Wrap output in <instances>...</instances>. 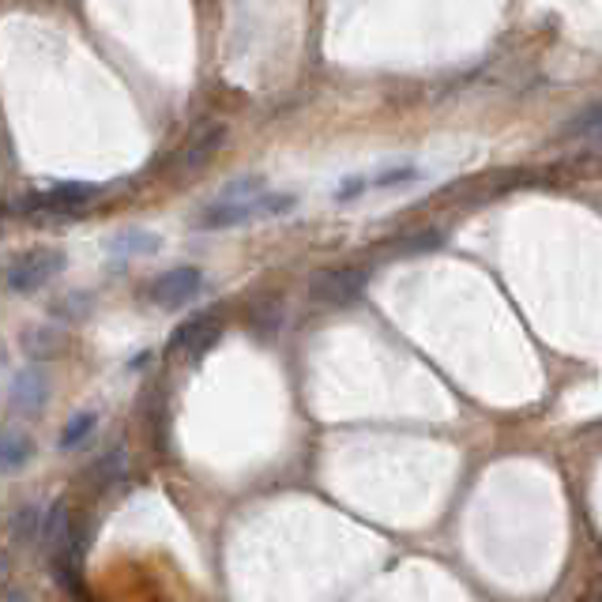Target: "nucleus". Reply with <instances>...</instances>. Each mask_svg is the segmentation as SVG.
Returning <instances> with one entry per match:
<instances>
[{
	"label": "nucleus",
	"mask_w": 602,
	"mask_h": 602,
	"mask_svg": "<svg viewBox=\"0 0 602 602\" xmlns=\"http://www.w3.org/2000/svg\"><path fill=\"white\" fill-rule=\"evenodd\" d=\"M418 173L410 170V166H399V170H388V173H380L377 181H373V185L377 189H396V185H407V181H415Z\"/></svg>",
	"instance_id": "obj_15"
},
{
	"label": "nucleus",
	"mask_w": 602,
	"mask_h": 602,
	"mask_svg": "<svg viewBox=\"0 0 602 602\" xmlns=\"http://www.w3.org/2000/svg\"><path fill=\"white\" fill-rule=\"evenodd\" d=\"M61 268H65V252L45 249L42 245V249H31L12 260V268H8V287H12L15 294H34V290H42Z\"/></svg>",
	"instance_id": "obj_2"
},
{
	"label": "nucleus",
	"mask_w": 602,
	"mask_h": 602,
	"mask_svg": "<svg viewBox=\"0 0 602 602\" xmlns=\"http://www.w3.org/2000/svg\"><path fill=\"white\" fill-rule=\"evenodd\" d=\"M42 538H50L53 558H57V553L68 546V538H72V524H68V508H65V505H53L50 513H45V531H42Z\"/></svg>",
	"instance_id": "obj_10"
},
{
	"label": "nucleus",
	"mask_w": 602,
	"mask_h": 602,
	"mask_svg": "<svg viewBox=\"0 0 602 602\" xmlns=\"http://www.w3.org/2000/svg\"><path fill=\"white\" fill-rule=\"evenodd\" d=\"M218 143H223V129H218V125H204V129L193 132V140H189L185 148H181V154H178V170H181V173L200 170V166H204V162L218 151Z\"/></svg>",
	"instance_id": "obj_8"
},
{
	"label": "nucleus",
	"mask_w": 602,
	"mask_h": 602,
	"mask_svg": "<svg viewBox=\"0 0 602 602\" xmlns=\"http://www.w3.org/2000/svg\"><path fill=\"white\" fill-rule=\"evenodd\" d=\"M45 531V513L39 505H23L12 519V538L15 542H34Z\"/></svg>",
	"instance_id": "obj_9"
},
{
	"label": "nucleus",
	"mask_w": 602,
	"mask_h": 602,
	"mask_svg": "<svg viewBox=\"0 0 602 602\" xmlns=\"http://www.w3.org/2000/svg\"><path fill=\"white\" fill-rule=\"evenodd\" d=\"M95 196H98V189L87 185V181H65V185H53L50 193L23 200V212H42V207L65 212V207H84L87 200H95Z\"/></svg>",
	"instance_id": "obj_6"
},
{
	"label": "nucleus",
	"mask_w": 602,
	"mask_h": 602,
	"mask_svg": "<svg viewBox=\"0 0 602 602\" xmlns=\"http://www.w3.org/2000/svg\"><path fill=\"white\" fill-rule=\"evenodd\" d=\"M599 602H602V599H599Z\"/></svg>",
	"instance_id": "obj_18"
},
{
	"label": "nucleus",
	"mask_w": 602,
	"mask_h": 602,
	"mask_svg": "<svg viewBox=\"0 0 602 602\" xmlns=\"http://www.w3.org/2000/svg\"><path fill=\"white\" fill-rule=\"evenodd\" d=\"M26 460H31V441H26V437L8 433L4 437V471H15Z\"/></svg>",
	"instance_id": "obj_14"
},
{
	"label": "nucleus",
	"mask_w": 602,
	"mask_h": 602,
	"mask_svg": "<svg viewBox=\"0 0 602 602\" xmlns=\"http://www.w3.org/2000/svg\"><path fill=\"white\" fill-rule=\"evenodd\" d=\"M200 287H204L200 268H189V264H185V268L162 271V276L148 287V298L159 309H178V305H185V301H193L200 294Z\"/></svg>",
	"instance_id": "obj_5"
},
{
	"label": "nucleus",
	"mask_w": 602,
	"mask_h": 602,
	"mask_svg": "<svg viewBox=\"0 0 602 602\" xmlns=\"http://www.w3.org/2000/svg\"><path fill=\"white\" fill-rule=\"evenodd\" d=\"M4 602H31V599H26L23 591H8V595H4Z\"/></svg>",
	"instance_id": "obj_17"
},
{
	"label": "nucleus",
	"mask_w": 602,
	"mask_h": 602,
	"mask_svg": "<svg viewBox=\"0 0 602 602\" xmlns=\"http://www.w3.org/2000/svg\"><path fill=\"white\" fill-rule=\"evenodd\" d=\"M50 399V377L39 366H23L12 380V404L26 410V415H39L42 404Z\"/></svg>",
	"instance_id": "obj_7"
},
{
	"label": "nucleus",
	"mask_w": 602,
	"mask_h": 602,
	"mask_svg": "<svg viewBox=\"0 0 602 602\" xmlns=\"http://www.w3.org/2000/svg\"><path fill=\"white\" fill-rule=\"evenodd\" d=\"M95 422H98L95 410H79V415H72V422L61 430V449H76V444L95 430Z\"/></svg>",
	"instance_id": "obj_13"
},
{
	"label": "nucleus",
	"mask_w": 602,
	"mask_h": 602,
	"mask_svg": "<svg viewBox=\"0 0 602 602\" xmlns=\"http://www.w3.org/2000/svg\"><path fill=\"white\" fill-rule=\"evenodd\" d=\"M369 282V268H327L316 271L309 282V298L321 301V305H351Z\"/></svg>",
	"instance_id": "obj_3"
},
{
	"label": "nucleus",
	"mask_w": 602,
	"mask_h": 602,
	"mask_svg": "<svg viewBox=\"0 0 602 602\" xmlns=\"http://www.w3.org/2000/svg\"><path fill=\"white\" fill-rule=\"evenodd\" d=\"M290 204H294V200H290L287 193L241 200V204H215L212 212L200 215V226H204V230H230V226H245V223L264 218V215H282Z\"/></svg>",
	"instance_id": "obj_1"
},
{
	"label": "nucleus",
	"mask_w": 602,
	"mask_h": 602,
	"mask_svg": "<svg viewBox=\"0 0 602 602\" xmlns=\"http://www.w3.org/2000/svg\"><path fill=\"white\" fill-rule=\"evenodd\" d=\"M218 335H223L218 313H196L193 321H185L170 335V354L173 358H185V362H200L218 343Z\"/></svg>",
	"instance_id": "obj_4"
},
{
	"label": "nucleus",
	"mask_w": 602,
	"mask_h": 602,
	"mask_svg": "<svg viewBox=\"0 0 602 602\" xmlns=\"http://www.w3.org/2000/svg\"><path fill=\"white\" fill-rule=\"evenodd\" d=\"M369 185H373V181H362V178H354V181H346V185L340 189V193H335V200H340V204H346V200H354V196H362V193H366Z\"/></svg>",
	"instance_id": "obj_16"
},
{
	"label": "nucleus",
	"mask_w": 602,
	"mask_h": 602,
	"mask_svg": "<svg viewBox=\"0 0 602 602\" xmlns=\"http://www.w3.org/2000/svg\"><path fill=\"white\" fill-rule=\"evenodd\" d=\"M599 132H602V98H599V103H591V106H583L580 114L561 129L565 140H569V136L577 140V136H599Z\"/></svg>",
	"instance_id": "obj_11"
},
{
	"label": "nucleus",
	"mask_w": 602,
	"mask_h": 602,
	"mask_svg": "<svg viewBox=\"0 0 602 602\" xmlns=\"http://www.w3.org/2000/svg\"><path fill=\"white\" fill-rule=\"evenodd\" d=\"M151 249H159L154 234H140V230H129V234H121L109 241V252H117V257H129V252H151Z\"/></svg>",
	"instance_id": "obj_12"
}]
</instances>
